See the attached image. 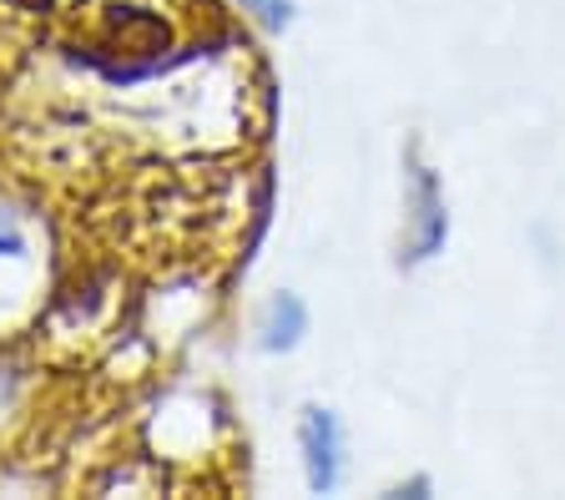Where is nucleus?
Here are the masks:
<instances>
[{
  "label": "nucleus",
  "mask_w": 565,
  "mask_h": 500,
  "mask_svg": "<svg viewBox=\"0 0 565 500\" xmlns=\"http://www.w3.org/2000/svg\"><path fill=\"white\" fill-rule=\"evenodd\" d=\"M243 6L258 15L263 25H288L294 21V0H243Z\"/></svg>",
  "instance_id": "nucleus-5"
},
{
  "label": "nucleus",
  "mask_w": 565,
  "mask_h": 500,
  "mask_svg": "<svg viewBox=\"0 0 565 500\" xmlns=\"http://www.w3.org/2000/svg\"><path fill=\"white\" fill-rule=\"evenodd\" d=\"M0 253H21V238H15V233H6V227H0Z\"/></svg>",
  "instance_id": "nucleus-7"
},
{
  "label": "nucleus",
  "mask_w": 565,
  "mask_h": 500,
  "mask_svg": "<svg viewBox=\"0 0 565 500\" xmlns=\"http://www.w3.org/2000/svg\"><path fill=\"white\" fill-rule=\"evenodd\" d=\"M106 46L127 51V56H157V51L167 46V25L157 21L152 11H141V6H121V11L111 15Z\"/></svg>",
  "instance_id": "nucleus-3"
},
{
  "label": "nucleus",
  "mask_w": 565,
  "mask_h": 500,
  "mask_svg": "<svg viewBox=\"0 0 565 500\" xmlns=\"http://www.w3.org/2000/svg\"><path fill=\"white\" fill-rule=\"evenodd\" d=\"M409 208H414V233H409V253L404 258L419 263V258H435L445 248V233H449V217H445V192H439V178L419 157H409Z\"/></svg>",
  "instance_id": "nucleus-2"
},
{
  "label": "nucleus",
  "mask_w": 565,
  "mask_h": 500,
  "mask_svg": "<svg viewBox=\"0 0 565 500\" xmlns=\"http://www.w3.org/2000/svg\"><path fill=\"white\" fill-rule=\"evenodd\" d=\"M298 450H303V470H308V490L329 496L343 476V429L333 419V409L308 405L298 419Z\"/></svg>",
  "instance_id": "nucleus-1"
},
{
  "label": "nucleus",
  "mask_w": 565,
  "mask_h": 500,
  "mask_svg": "<svg viewBox=\"0 0 565 500\" xmlns=\"http://www.w3.org/2000/svg\"><path fill=\"white\" fill-rule=\"evenodd\" d=\"M308 333V309L298 294H273L268 298V313H263V349L268 354H288Z\"/></svg>",
  "instance_id": "nucleus-4"
},
{
  "label": "nucleus",
  "mask_w": 565,
  "mask_h": 500,
  "mask_svg": "<svg viewBox=\"0 0 565 500\" xmlns=\"http://www.w3.org/2000/svg\"><path fill=\"white\" fill-rule=\"evenodd\" d=\"M6 6H15V11H35V15L51 11V0H6Z\"/></svg>",
  "instance_id": "nucleus-6"
}]
</instances>
